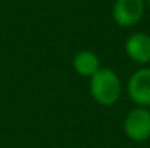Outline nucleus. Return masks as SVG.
<instances>
[{"mask_svg":"<svg viewBox=\"0 0 150 148\" xmlns=\"http://www.w3.org/2000/svg\"><path fill=\"white\" fill-rule=\"evenodd\" d=\"M128 95L140 106H150V68L137 70L128 81Z\"/></svg>","mask_w":150,"mask_h":148,"instance_id":"nucleus-4","label":"nucleus"},{"mask_svg":"<svg viewBox=\"0 0 150 148\" xmlns=\"http://www.w3.org/2000/svg\"><path fill=\"white\" fill-rule=\"evenodd\" d=\"M124 131L133 141L142 142L150 138V110L146 107L133 109L124 122Z\"/></svg>","mask_w":150,"mask_h":148,"instance_id":"nucleus-2","label":"nucleus"},{"mask_svg":"<svg viewBox=\"0 0 150 148\" xmlns=\"http://www.w3.org/2000/svg\"><path fill=\"white\" fill-rule=\"evenodd\" d=\"M74 70L85 77H92L99 70V58L92 51H80L74 55L73 60Z\"/></svg>","mask_w":150,"mask_h":148,"instance_id":"nucleus-6","label":"nucleus"},{"mask_svg":"<svg viewBox=\"0 0 150 148\" xmlns=\"http://www.w3.org/2000/svg\"><path fill=\"white\" fill-rule=\"evenodd\" d=\"M144 13L143 0H117L112 9L114 20L120 26H133L136 25Z\"/></svg>","mask_w":150,"mask_h":148,"instance_id":"nucleus-3","label":"nucleus"},{"mask_svg":"<svg viewBox=\"0 0 150 148\" xmlns=\"http://www.w3.org/2000/svg\"><path fill=\"white\" fill-rule=\"evenodd\" d=\"M125 51L128 57L140 64H146L150 61V36L146 34L137 32L128 36L125 41Z\"/></svg>","mask_w":150,"mask_h":148,"instance_id":"nucleus-5","label":"nucleus"},{"mask_svg":"<svg viewBox=\"0 0 150 148\" xmlns=\"http://www.w3.org/2000/svg\"><path fill=\"white\" fill-rule=\"evenodd\" d=\"M91 93L102 106L114 105L121 95V83L111 68H99L91 79Z\"/></svg>","mask_w":150,"mask_h":148,"instance_id":"nucleus-1","label":"nucleus"},{"mask_svg":"<svg viewBox=\"0 0 150 148\" xmlns=\"http://www.w3.org/2000/svg\"><path fill=\"white\" fill-rule=\"evenodd\" d=\"M149 4H150V0H149Z\"/></svg>","mask_w":150,"mask_h":148,"instance_id":"nucleus-7","label":"nucleus"}]
</instances>
